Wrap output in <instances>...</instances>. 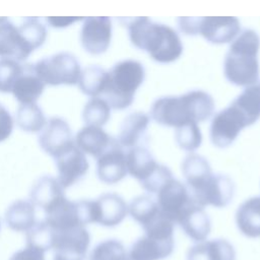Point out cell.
Here are the masks:
<instances>
[{"label": "cell", "instance_id": "836d02e7", "mask_svg": "<svg viewBox=\"0 0 260 260\" xmlns=\"http://www.w3.org/2000/svg\"><path fill=\"white\" fill-rule=\"evenodd\" d=\"M127 250L123 243L116 239L105 240L90 251L88 260H125Z\"/></svg>", "mask_w": 260, "mask_h": 260}, {"label": "cell", "instance_id": "277c9868", "mask_svg": "<svg viewBox=\"0 0 260 260\" xmlns=\"http://www.w3.org/2000/svg\"><path fill=\"white\" fill-rule=\"evenodd\" d=\"M145 70L136 60H124L116 63L109 71L101 96L109 106L123 110L131 106L138 87L143 83Z\"/></svg>", "mask_w": 260, "mask_h": 260}, {"label": "cell", "instance_id": "60d3db41", "mask_svg": "<svg viewBox=\"0 0 260 260\" xmlns=\"http://www.w3.org/2000/svg\"><path fill=\"white\" fill-rule=\"evenodd\" d=\"M125 260H130V259H129V258H128V256H127V257H126V259H125Z\"/></svg>", "mask_w": 260, "mask_h": 260}, {"label": "cell", "instance_id": "ba28073f", "mask_svg": "<svg viewBox=\"0 0 260 260\" xmlns=\"http://www.w3.org/2000/svg\"><path fill=\"white\" fill-rule=\"evenodd\" d=\"M248 124L240 111L232 104L218 112L210 125V140L213 145L223 148L231 145L242 129Z\"/></svg>", "mask_w": 260, "mask_h": 260}, {"label": "cell", "instance_id": "6da1fadb", "mask_svg": "<svg viewBox=\"0 0 260 260\" xmlns=\"http://www.w3.org/2000/svg\"><path fill=\"white\" fill-rule=\"evenodd\" d=\"M132 45L146 51L158 63H171L183 53V45L178 32L171 26L154 22L146 16L124 17Z\"/></svg>", "mask_w": 260, "mask_h": 260}, {"label": "cell", "instance_id": "cb8c5ba5", "mask_svg": "<svg viewBox=\"0 0 260 260\" xmlns=\"http://www.w3.org/2000/svg\"><path fill=\"white\" fill-rule=\"evenodd\" d=\"M113 139L101 127L86 125L77 132L75 144L83 153L98 158L110 146Z\"/></svg>", "mask_w": 260, "mask_h": 260}, {"label": "cell", "instance_id": "7c38bea8", "mask_svg": "<svg viewBox=\"0 0 260 260\" xmlns=\"http://www.w3.org/2000/svg\"><path fill=\"white\" fill-rule=\"evenodd\" d=\"M127 173L126 151L114 138L110 146L98 157V178L106 184H115L124 179Z\"/></svg>", "mask_w": 260, "mask_h": 260}, {"label": "cell", "instance_id": "52a82bcc", "mask_svg": "<svg viewBox=\"0 0 260 260\" xmlns=\"http://www.w3.org/2000/svg\"><path fill=\"white\" fill-rule=\"evenodd\" d=\"M190 194L202 207L211 205L221 208L232 201L235 194V184L226 175L212 174Z\"/></svg>", "mask_w": 260, "mask_h": 260}, {"label": "cell", "instance_id": "4316f807", "mask_svg": "<svg viewBox=\"0 0 260 260\" xmlns=\"http://www.w3.org/2000/svg\"><path fill=\"white\" fill-rule=\"evenodd\" d=\"M182 174L189 191H192L212 175V170L205 157L197 153H190L182 162Z\"/></svg>", "mask_w": 260, "mask_h": 260}, {"label": "cell", "instance_id": "3957f363", "mask_svg": "<svg viewBox=\"0 0 260 260\" xmlns=\"http://www.w3.org/2000/svg\"><path fill=\"white\" fill-rule=\"evenodd\" d=\"M259 48L260 38L250 28L244 29L232 42L223 62L224 76L232 84L247 87L259 80Z\"/></svg>", "mask_w": 260, "mask_h": 260}, {"label": "cell", "instance_id": "1f68e13d", "mask_svg": "<svg viewBox=\"0 0 260 260\" xmlns=\"http://www.w3.org/2000/svg\"><path fill=\"white\" fill-rule=\"evenodd\" d=\"M56 231L44 219L36 222V224L26 232V246L45 253L53 249Z\"/></svg>", "mask_w": 260, "mask_h": 260}, {"label": "cell", "instance_id": "e575fe53", "mask_svg": "<svg viewBox=\"0 0 260 260\" xmlns=\"http://www.w3.org/2000/svg\"><path fill=\"white\" fill-rule=\"evenodd\" d=\"M18 28L32 50L41 47L46 41L47 28L38 17L23 18Z\"/></svg>", "mask_w": 260, "mask_h": 260}, {"label": "cell", "instance_id": "7a4b0ae2", "mask_svg": "<svg viewBox=\"0 0 260 260\" xmlns=\"http://www.w3.org/2000/svg\"><path fill=\"white\" fill-rule=\"evenodd\" d=\"M213 112L212 96L200 89L190 90L178 96H161L150 108V116L157 124L175 128L189 122H204Z\"/></svg>", "mask_w": 260, "mask_h": 260}, {"label": "cell", "instance_id": "4fadbf2b", "mask_svg": "<svg viewBox=\"0 0 260 260\" xmlns=\"http://www.w3.org/2000/svg\"><path fill=\"white\" fill-rule=\"evenodd\" d=\"M58 171L57 180L63 189L79 181L88 170V162L84 153L74 143L55 157Z\"/></svg>", "mask_w": 260, "mask_h": 260}, {"label": "cell", "instance_id": "30bf717a", "mask_svg": "<svg viewBox=\"0 0 260 260\" xmlns=\"http://www.w3.org/2000/svg\"><path fill=\"white\" fill-rule=\"evenodd\" d=\"M112 39V21L108 16H89L83 19L80 29V43L92 55L105 53Z\"/></svg>", "mask_w": 260, "mask_h": 260}, {"label": "cell", "instance_id": "f546056e", "mask_svg": "<svg viewBox=\"0 0 260 260\" xmlns=\"http://www.w3.org/2000/svg\"><path fill=\"white\" fill-rule=\"evenodd\" d=\"M108 71L98 65H91L81 71L78 81L80 90L91 98H99L102 94L107 81Z\"/></svg>", "mask_w": 260, "mask_h": 260}, {"label": "cell", "instance_id": "44dd1931", "mask_svg": "<svg viewBox=\"0 0 260 260\" xmlns=\"http://www.w3.org/2000/svg\"><path fill=\"white\" fill-rule=\"evenodd\" d=\"M29 197L35 206L41 207L46 212L62 200L65 197V193L56 178L45 175L35 182Z\"/></svg>", "mask_w": 260, "mask_h": 260}, {"label": "cell", "instance_id": "f1b7e54d", "mask_svg": "<svg viewBox=\"0 0 260 260\" xmlns=\"http://www.w3.org/2000/svg\"><path fill=\"white\" fill-rule=\"evenodd\" d=\"M128 213L143 229L155 219L161 210L156 202L149 195H141L134 198L128 206Z\"/></svg>", "mask_w": 260, "mask_h": 260}, {"label": "cell", "instance_id": "2e32d148", "mask_svg": "<svg viewBox=\"0 0 260 260\" xmlns=\"http://www.w3.org/2000/svg\"><path fill=\"white\" fill-rule=\"evenodd\" d=\"M93 201V222L113 228L120 224L128 214V205L117 193H105Z\"/></svg>", "mask_w": 260, "mask_h": 260}, {"label": "cell", "instance_id": "83f0119b", "mask_svg": "<svg viewBox=\"0 0 260 260\" xmlns=\"http://www.w3.org/2000/svg\"><path fill=\"white\" fill-rule=\"evenodd\" d=\"M244 116L248 126L260 118V80L247 86L232 103Z\"/></svg>", "mask_w": 260, "mask_h": 260}, {"label": "cell", "instance_id": "8fae6325", "mask_svg": "<svg viewBox=\"0 0 260 260\" xmlns=\"http://www.w3.org/2000/svg\"><path fill=\"white\" fill-rule=\"evenodd\" d=\"M192 200L193 198L187 187L175 178L169 180L156 193V202L160 210L175 224Z\"/></svg>", "mask_w": 260, "mask_h": 260}, {"label": "cell", "instance_id": "5b68a950", "mask_svg": "<svg viewBox=\"0 0 260 260\" xmlns=\"http://www.w3.org/2000/svg\"><path fill=\"white\" fill-rule=\"evenodd\" d=\"M178 26L185 35H201L207 42L215 45L234 41L241 29L240 20L235 16L180 17Z\"/></svg>", "mask_w": 260, "mask_h": 260}, {"label": "cell", "instance_id": "ab89813d", "mask_svg": "<svg viewBox=\"0 0 260 260\" xmlns=\"http://www.w3.org/2000/svg\"><path fill=\"white\" fill-rule=\"evenodd\" d=\"M82 17H71V16H62V17H47L46 20L49 22L51 26L54 27H64L68 26L71 23L77 21V20H83Z\"/></svg>", "mask_w": 260, "mask_h": 260}, {"label": "cell", "instance_id": "4dcf8cb0", "mask_svg": "<svg viewBox=\"0 0 260 260\" xmlns=\"http://www.w3.org/2000/svg\"><path fill=\"white\" fill-rule=\"evenodd\" d=\"M16 122L26 132H39L47 123L42 109L36 103L20 105L16 113Z\"/></svg>", "mask_w": 260, "mask_h": 260}, {"label": "cell", "instance_id": "f35d334b", "mask_svg": "<svg viewBox=\"0 0 260 260\" xmlns=\"http://www.w3.org/2000/svg\"><path fill=\"white\" fill-rule=\"evenodd\" d=\"M9 260H45V253L25 246V248L16 251Z\"/></svg>", "mask_w": 260, "mask_h": 260}, {"label": "cell", "instance_id": "5bb4252c", "mask_svg": "<svg viewBox=\"0 0 260 260\" xmlns=\"http://www.w3.org/2000/svg\"><path fill=\"white\" fill-rule=\"evenodd\" d=\"M39 143L45 152L55 158L75 142L68 123L60 117H52L43 128Z\"/></svg>", "mask_w": 260, "mask_h": 260}, {"label": "cell", "instance_id": "8992f818", "mask_svg": "<svg viewBox=\"0 0 260 260\" xmlns=\"http://www.w3.org/2000/svg\"><path fill=\"white\" fill-rule=\"evenodd\" d=\"M35 70L45 84H76L81 68L76 57L69 52H59L34 63Z\"/></svg>", "mask_w": 260, "mask_h": 260}, {"label": "cell", "instance_id": "9c48e42d", "mask_svg": "<svg viewBox=\"0 0 260 260\" xmlns=\"http://www.w3.org/2000/svg\"><path fill=\"white\" fill-rule=\"evenodd\" d=\"M90 244L85 226L56 231L53 260H84Z\"/></svg>", "mask_w": 260, "mask_h": 260}, {"label": "cell", "instance_id": "74e56055", "mask_svg": "<svg viewBox=\"0 0 260 260\" xmlns=\"http://www.w3.org/2000/svg\"><path fill=\"white\" fill-rule=\"evenodd\" d=\"M13 130V119L10 113L0 105V142L7 139Z\"/></svg>", "mask_w": 260, "mask_h": 260}, {"label": "cell", "instance_id": "b9f144b4", "mask_svg": "<svg viewBox=\"0 0 260 260\" xmlns=\"http://www.w3.org/2000/svg\"><path fill=\"white\" fill-rule=\"evenodd\" d=\"M0 228H1V224H0Z\"/></svg>", "mask_w": 260, "mask_h": 260}, {"label": "cell", "instance_id": "d6a6232c", "mask_svg": "<svg viewBox=\"0 0 260 260\" xmlns=\"http://www.w3.org/2000/svg\"><path fill=\"white\" fill-rule=\"evenodd\" d=\"M110 115L111 107L102 98H91L82 111V118L87 126H104L109 121Z\"/></svg>", "mask_w": 260, "mask_h": 260}, {"label": "cell", "instance_id": "7402d4cb", "mask_svg": "<svg viewBox=\"0 0 260 260\" xmlns=\"http://www.w3.org/2000/svg\"><path fill=\"white\" fill-rule=\"evenodd\" d=\"M186 258L187 260H236V250L228 240H205L193 245L188 250Z\"/></svg>", "mask_w": 260, "mask_h": 260}, {"label": "cell", "instance_id": "ffe728a7", "mask_svg": "<svg viewBox=\"0 0 260 260\" xmlns=\"http://www.w3.org/2000/svg\"><path fill=\"white\" fill-rule=\"evenodd\" d=\"M175 241H159L147 236L137 239L127 252L130 260H162L174 251Z\"/></svg>", "mask_w": 260, "mask_h": 260}, {"label": "cell", "instance_id": "e0dca14e", "mask_svg": "<svg viewBox=\"0 0 260 260\" xmlns=\"http://www.w3.org/2000/svg\"><path fill=\"white\" fill-rule=\"evenodd\" d=\"M176 223L196 243L205 241L211 231V222L208 214L205 212L204 207L200 206L194 199L184 209Z\"/></svg>", "mask_w": 260, "mask_h": 260}, {"label": "cell", "instance_id": "603a6c76", "mask_svg": "<svg viewBox=\"0 0 260 260\" xmlns=\"http://www.w3.org/2000/svg\"><path fill=\"white\" fill-rule=\"evenodd\" d=\"M127 172L135 178L140 185L144 184L156 171V162L151 152L145 146L130 148L126 152Z\"/></svg>", "mask_w": 260, "mask_h": 260}, {"label": "cell", "instance_id": "d590c367", "mask_svg": "<svg viewBox=\"0 0 260 260\" xmlns=\"http://www.w3.org/2000/svg\"><path fill=\"white\" fill-rule=\"evenodd\" d=\"M175 138L181 149L191 152L196 150L202 142L200 128L194 122H189L176 128Z\"/></svg>", "mask_w": 260, "mask_h": 260}, {"label": "cell", "instance_id": "8d00e7d4", "mask_svg": "<svg viewBox=\"0 0 260 260\" xmlns=\"http://www.w3.org/2000/svg\"><path fill=\"white\" fill-rule=\"evenodd\" d=\"M23 69V64H20L18 61L1 58L0 59V91L2 92H11L12 87L21 74Z\"/></svg>", "mask_w": 260, "mask_h": 260}, {"label": "cell", "instance_id": "ac0fdd59", "mask_svg": "<svg viewBox=\"0 0 260 260\" xmlns=\"http://www.w3.org/2000/svg\"><path fill=\"white\" fill-rule=\"evenodd\" d=\"M149 125V117L142 112L129 114L122 122L118 142L124 148H133L144 146L148 141L147 128Z\"/></svg>", "mask_w": 260, "mask_h": 260}, {"label": "cell", "instance_id": "d4e9b609", "mask_svg": "<svg viewBox=\"0 0 260 260\" xmlns=\"http://www.w3.org/2000/svg\"><path fill=\"white\" fill-rule=\"evenodd\" d=\"M236 224L247 238H260V196L244 201L237 209Z\"/></svg>", "mask_w": 260, "mask_h": 260}, {"label": "cell", "instance_id": "9a60e30c", "mask_svg": "<svg viewBox=\"0 0 260 260\" xmlns=\"http://www.w3.org/2000/svg\"><path fill=\"white\" fill-rule=\"evenodd\" d=\"M32 51L18 26L8 17H0V57L19 62L25 60Z\"/></svg>", "mask_w": 260, "mask_h": 260}, {"label": "cell", "instance_id": "484cf974", "mask_svg": "<svg viewBox=\"0 0 260 260\" xmlns=\"http://www.w3.org/2000/svg\"><path fill=\"white\" fill-rule=\"evenodd\" d=\"M5 222L15 232H27L36 224V208L30 200H16L5 212Z\"/></svg>", "mask_w": 260, "mask_h": 260}, {"label": "cell", "instance_id": "d6986e66", "mask_svg": "<svg viewBox=\"0 0 260 260\" xmlns=\"http://www.w3.org/2000/svg\"><path fill=\"white\" fill-rule=\"evenodd\" d=\"M45 83L37 74L34 64H23L21 74L16 79L11 92L21 105L35 104L44 91Z\"/></svg>", "mask_w": 260, "mask_h": 260}]
</instances>
